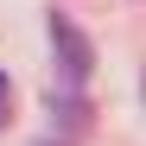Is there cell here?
Wrapping results in <instances>:
<instances>
[{
	"label": "cell",
	"instance_id": "6da1fadb",
	"mask_svg": "<svg viewBox=\"0 0 146 146\" xmlns=\"http://www.w3.org/2000/svg\"><path fill=\"white\" fill-rule=\"evenodd\" d=\"M51 51H57V64H64V89L76 95V89L89 83V64H95V51H89V38L70 26L64 13H51Z\"/></svg>",
	"mask_w": 146,
	"mask_h": 146
},
{
	"label": "cell",
	"instance_id": "7a4b0ae2",
	"mask_svg": "<svg viewBox=\"0 0 146 146\" xmlns=\"http://www.w3.org/2000/svg\"><path fill=\"white\" fill-rule=\"evenodd\" d=\"M13 114V83H7V70H0V121Z\"/></svg>",
	"mask_w": 146,
	"mask_h": 146
}]
</instances>
